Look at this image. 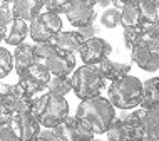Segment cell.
Listing matches in <instances>:
<instances>
[{"label": "cell", "instance_id": "31", "mask_svg": "<svg viewBox=\"0 0 159 141\" xmlns=\"http://www.w3.org/2000/svg\"><path fill=\"white\" fill-rule=\"evenodd\" d=\"M14 22V12H12V3L0 2V25L8 29V25Z\"/></svg>", "mask_w": 159, "mask_h": 141}, {"label": "cell", "instance_id": "3", "mask_svg": "<svg viewBox=\"0 0 159 141\" xmlns=\"http://www.w3.org/2000/svg\"><path fill=\"white\" fill-rule=\"evenodd\" d=\"M107 99L114 108L121 111H132L141 106L143 101V81L131 74L114 81L107 89Z\"/></svg>", "mask_w": 159, "mask_h": 141}, {"label": "cell", "instance_id": "5", "mask_svg": "<svg viewBox=\"0 0 159 141\" xmlns=\"http://www.w3.org/2000/svg\"><path fill=\"white\" fill-rule=\"evenodd\" d=\"M62 32V19L57 14L40 12L30 22V37L39 42H52L57 34Z\"/></svg>", "mask_w": 159, "mask_h": 141}, {"label": "cell", "instance_id": "36", "mask_svg": "<svg viewBox=\"0 0 159 141\" xmlns=\"http://www.w3.org/2000/svg\"><path fill=\"white\" fill-rule=\"evenodd\" d=\"M35 141H59V138L55 136L54 129H42Z\"/></svg>", "mask_w": 159, "mask_h": 141}, {"label": "cell", "instance_id": "11", "mask_svg": "<svg viewBox=\"0 0 159 141\" xmlns=\"http://www.w3.org/2000/svg\"><path fill=\"white\" fill-rule=\"evenodd\" d=\"M50 76H59V78H69V74H74L75 71V57L74 54L61 52L57 50L50 59L44 62Z\"/></svg>", "mask_w": 159, "mask_h": 141}, {"label": "cell", "instance_id": "28", "mask_svg": "<svg viewBox=\"0 0 159 141\" xmlns=\"http://www.w3.org/2000/svg\"><path fill=\"white\" fill-rule=\"evenodd\" d=\"M19 84L25 91V94H27L29 97H32V99L39 97L40 92L44 91V89H47L45 86H42V84H39V82H35V81H32L29 78H19Z\"/></svg>", "mask_w": 159, "mask_h": 141}, {"label": "cell", "instance_id": "23", "mask_svg": "<svg viewBox=\"0 0 159 141\" xmlns=\"http://www.w3.org/2000/svg\"><path fill=\"white\" fill-rule=\"evenodd\" d=\"M47 89H49L50 94H55V96L66 97L69 92L72 91V81L70 78H59V76H52L47 84Z\"/></svg>", "mask_w": 159, "mask_h": 141}, {"label": "cell", "instance_id": "1", "mask_svg": "<svg viewBox=\"0 0 159 141\" xmlns=\"http://www.w3.org/2000/svg\"><path fill=\"white\" fill-rule=\"evenodd\" d=\"M75 118L82 121L94 134H106L111 125L117 119L116 108L102 96L82 101L75 111Z\"/></svg>", "mask_w": 159, "mask_h": 141}, {"label": "cell", "instance_id": "40", "mask_svg": "<svg viewBox=\"0 0 159 141\" xmlns=\"http://www.w3.org/2000/svg\"><path fill=\"white\" fill-rule=\"evenodd\" d=\"M92 141H102V139H96V138H94V139H92Z\"/></svg>", "mask_w": 159, "mask_h": 141}, {"label": "cell", "instance_id": "22", "mask_svg": "<svg viewBox=\"0 0 159 141\" xmlns=\"http://www.w3.org/2000/svg\"><path fill=\"white\" fill-rule=\"evenodd\" d=\"M144 129L146 134L159 139V106L151 109H144Z\"/></svg>", "mask_w": 159, "mask_h": 141}, {"label": "cell", "instance_id": "13", "mask_svg": "<svg viewBox=\"0 0 159 141\" xmlns=\"http://www.w3.org/2000/svg\"><path fill=\"white\" fill-rule=\"evenodd\" d=\"M2 101L7 104V108L14 113V116L17 114H24V113H30V106H32V97H29L25 91L20 87V84L17 82L12 87V92L8 96L2 97Z\"/></svg>", "mask_w": 159, "mask_h": 141}, {"label": "cell", "instance_id": "34", "mask_svg": "<svg viewBox=\"0 0 159 141\" xmlns=\"http://www.w3.org/2000/svg\"><path fill=\"white\" fill-rule=\"evenodd\" d=\"M77 32L80 34V37H82L84 40H91V39H94V37H97L99 29L94 24H89V25H84V27L77 29Z\"/></svg>", "mask_w": 159, "mask_h": 141}, {"label": "cell", "instance_id": "9", "mask_svg": "<svg viewBox=\"0 0 159 141\" xmlns=\"http://www.w3.org/2000/svg\"><path fill=\"white\" fill-rule=\"evenodd\" d=\"M54 133L59 138V141H92L94 139V133L75 116H69L64 123H61L57 128H54Z\"/></svg>", "mask_w": 159, "mask_h": 141}, {"label": "cell", "instance_id": "25", "mask_svg": "<svg viewBox=\"0 0 159 141\" xmlns=\"http://www.w3.org/2000/svg\"><path fill=\"white\" fill-rule=\"evenodd\" d=\"M144 37L146 34L143 29H124V45L131 52L144 40Z\"/></svg>", "mask_w": 159, "mask_h": 141}, {"label": "cell", "instance_id": "38", "mask_svg": "<svg viewBox=\"0 0 159 141\" xmlns=\"http://www.w3.org/2000/svg\"><path fill=\"white\" fill-rule=\"evenodd\" d=\"M5 35H7V29L0 25V42H2V40H5Z\"/></svg>", "mask_w": 159, "mask_h": 141}, {"label": "cell", "instance_id": "6", "mask_svg": "<svg viewBox=\"0 0 159 141\" xmlns=\"http://www.w3.org/2000/svg\"><path fill=\"white\" fill-rule=\"evenodd\" d=\"M131 59L146 72L159 71V40L144 37V40L131 52Z\"/></svg>", "mask_w": 159, "mask_h": 141}, {"label": "cell", "instance_id": "16", "mask_svg": "<svg viewBox=\"0 0 159 141\" xmlns=\"http://www.w3.org/2000/svg\"><path fill=\"white\" fill-rule=\"evenodd\" d=\"M99 69H101L102 76H104L106 81H119L122 78L131 74V64H126V62H116V61H111V59H104L101 64H99Z\"/></svg>", "mask_w": 159, "mask_h": 141}, {"label": "cell", "instance_id": "4", "mask_svg": "<svg viewBox=\"0 0 159 141\" xmlns=\"http://www.w3.org/2000/svg\"><path fill=\"white\" fill-rule=\"evenodd\" d=\"M72 91L79 99H92L99 97L106 86V79L97 66H80L72 74Z\"/></svg>", "mask_w": 159, "mask_h": 141}, {"label": "cell", "instance_id": "12", "mask_svg": "<svg viewBox=\"0 0 159 141\" xmlns=\"http://www.w3.org/2000/svg\"><path fill=\"white\" fill-rule=\"evenodd\" d=\"M114 8L121 10V25L124 29H141L143 27V19H141L139 5L134 0H122V2H114Z\"/></svg>", "mask_w": 159, "mask_h": 141}, {"label": "cell", "instance_id": "29", "mask_svg": "<svg viewBox=\"0 0 159 141\" xmlns=\"http://www.w3.org/2000/svg\"><path fill=\"white\" fill-rule=\"evenodd\" d=\"M14 69V55L5 47H0V79L7 78Z\"/></svg>", "mask_w": 159, "mask_h": 141}, {"label": "cell", "instance_id": "27", "mask_svg": "<svg viewBox=\"0 0 159 141\" xmlns=\"http://www.w3.org/2000/svg\"><path fill=\"white\" fill-rule=\"evenodd\" d=\"M34 52H35L37 62H45L47 59H50L52 55L57 52V47H55L54 42H39V44L34 45Z\"/></svg>", "mask_w": 159, "mask_h": 141}, {"label": "cell", "instance_id": "7", "mask_svg": "<svg viewBox=\"0 0 159 141\" xmlns=\"http://www.w3.org/2000/svg\"><path fill=\"white\" fill-rule=\"evenodd\" d=\"M96 5L97 2H94V0H74V2H69L66 17L75 29L94 24V20H96Z\"/></svg>", "mask_w": 159, "mask_h": 141}, {"label": "cell", "instance_id": "17", "mask_svg": "<svg viewBox=\"0 0 159 141\" xmlns=\"http://www.w3.org/2000/svg\"><path fill=\"white\" fill-rule=\"evenodd\" d=\"M37 62L35 52H34V45L22 44L15 49L14 52V69L17 71V74H24L29 67H32Z\"/></svg>", "mask_w": 159, "mask_h": 141}, {"label": "cell", "instance_id": "33", "mask_svg": "<svg viewBox=\"0 0 159 141\" xmlns=\"http://www.w3.org/2000/svg\"><path fill=\"white\" fill-rule=\"evenodd\" d=\"M12 119H14V113L7 108V104L0 99V126H5L10 125Z\"/></svg>", "mask_w": 159, "mask_h": 141}, {"label": "cell", "instance_id": "14", "mask_svg": "<svg viewBox=\"0 0 159 141\" xmlns=\"http://www.w3.org/2000/svg\"><path fill=\"white\" fill-rule=\"evenodd\" d=\"M42 8H44V0H17L12 3L14 19L24 22H32L42 12Z\"/></svg>", "mask_w": 159, "mask_h": 141}, {"label": "cell", "instance_id": "32", "mask_svg": "<svg viewBox=\"0 0 159 141\" xmlns=\"http://www.w3.org/2000/svg\"><path fill=\"white\" fill-rule=\"evenodd\" d=\"M0 141H20L19 134L12 128V123L5 126H0Z\"/></svg>", "mask_w": 159, "mask_h": 141}, {"label": "cell", "instance_id": "19", "mask_svg": "<svg viewBox=\"0 0 159 141\" xmlns=\"http://www.w3.org/2000/svg\"><path fill=\"white\" fill-rule=\"evenodd\" d=\"M159 106V78H151L143 82V101L141 108L151 109Z\"/></svg>", "mask_w": 159, "mask_h": 141}, {"label": "cell", "instance_id": "26", "mask_svg": "<svg viewBox=\"0 0 159 141\" xmlns=\"http://www.w3.org/2000/svg\"><path fill=\"white\" fill-rule=\"evenodd\" d=\"M101 25L106 29H116L121 25V10L114 7H109L101 14Z\"/></svg>", "mask_w": 159, "mask_h": 141}, {"label": "cell", "instance_id": "8", "mask_svg": "<svg viewBox=\"0 0 159 141\" xmlns=\"http://www.w3.org/2000/svg\"><path fill=\"white\" fill-rule=\"evenodd\" d=\"M79 54L84 66H99L104 59H109V55L112 54V45L102 37H94L84 42Z\"/></svg>", "mask_w": 159, "mask_h": 141}, {"label": "cell", "instance_id": "15", "mask_svg": "<svg viewBox=\"0 0 159 141\" xmlns=\"http://www.w3.org/2000/svg\"><path fill=\"white\" fill-rule=\"evenodd\" d=\"M54 44L57 47V50H61V52H69V54H75L80 50V47L84 44V39L80 37V34L74 31V32H66L62 31L61 34H57V35L54 37Z\"/></svg>", "mask_w": 159, "mask_h": 141}, {"label": "cell", "instance_id": "37", "mask_svg": "<svg viewBox=\"0 0 159 141\" xmlns=\"http://www.w3.org/2000/svg\"><path fill=\"white\" fill-rule=\"evenodd\" d=\"M97 5H99V7H102L104 10H107V8H109V5H111V0H99Z\"/></svg>", "mask_w": 159, "mask_h": 141}, {"label": "cell", "instance_id": "39", "mask_svg": "<svg viewBox=\"0 0 159 141\" xmlns=\"http://www.w3.org/2000/svg\"><path fill=\"white\" fill-rule=\"evenodd\" d=\"M139 141H159V139L152 138V136H149V134H144V136H143V138H141Z\"/></svg>", "mask_w": 159, "mask_h": 141}, {"label": "cell", "instance_id": "20", "mask_svg": "<svg viewBox=\"0 0 159 141\" xmlns=\"http://www.w3.org/2000/svg\"><path fill=\"white\" fill-rule=\"evenodd\" d=\"M137 5L141 10L143 27H148L159 19V0H141V2H137Z\"/></svg>", "mask_w": 159, "mask_h": 141}, {"label": "cell", "instance_id": "18", "mask_svg": "<svg viewBox=\"0 0 159 141\" xmlns=\"http://www.w3.org/2000/svg\"><path fill=\"white\" fill-rule=\"evenodd\" d=\"M30 35V25L27 22H24V20H17L14 19V22L8 25L7 29V35H5V42L8 45H22L25 37Z\"/></svg>", "mask_w": 159, "mask_h": 141}, {"label": "cell", "instance_id": "2", "mask_svg": "<svg viewBox=\"0 0 159 141\" xmlns=\"http://www.w3.org/2000/svg\"><path fill=\"white\" fill-rule=\"evenodd\" d=\"M30 114L35 116L45 129H54L69 118V102L55 94H40L32 101Z\"/></svg>", "mask_w": 159, "mask_h": 141}, {"label": "cell", "instance_id": "30", "mask_svg": "<svg viewBox=\"0 0 159 141\" xmlns=\"http://www.w3.org/2000/svg\"><path fill=\"white\" fill-rule=\"evenodd\" d=\"M69 2L66 0H44V8L42 12H49V14H66Z\"/></svg>", "mask_w": 159, "mask_h": 141}, {"label": "cell", "instance_id": "35", "mask_svg": "<svg viewBox=\"0 0 159 141\" xmlns=\"http://www.w3.org/2000/svg\"><path fill=\"white\" fill-rule=\"evenodd\" d=\"M143 31H144V34H146V37L159 40V19H157L154 24L148 25V27H143Z\"/></svg>", "mask_w": 159, "mask_h": 141}, {"label": "cell", "instance_id": "21", "mask_svg": "<svg viewBox=\"0 0 159 141\" xmlns=\"http://www.w3.org/2000/svg\"><path fill=\"white\" fill-rule=\"evenodd\" d=\"M19 78H29V79L35 81V82H39V84H42V86L47 87V84H49V81H50L52 76H50V72L47 71L44 62H35L32 67H29L24 74H20Z\"/></svg>", "mask_w": 159, "mask_h": 141}, {"label": "cell", "instance_id": "24", "mask_svg": "<svg viewBox=\"0 0 159 141\" xmlns=\"http://www.w3.org/2000/svg\"><path fill=\"white\" fill-rule=\"evenodd\" d=\"M106 136H107V141H132L131 134H129V129L119 118L111 125V128L107 129Z\"/></svg>", "mask_w": 159, "mask_h": 141}, {"label": "cell", "instance_id": "10", "mask_svg": "<svg viewBox=\"0 0 159 141\" xmlns=\"http://www.w3.org/2000/svg\"><path fill=\"white\" fill-rule=\"evenodd\" d=\"M12 128L19 134L20 141H35L37 136L42 131L39 119L35 116H32L30 113H24V114L14 116V119H12Z\"/></svg>", "mask_w": 159, "mask_h": 141}]
</instances>
